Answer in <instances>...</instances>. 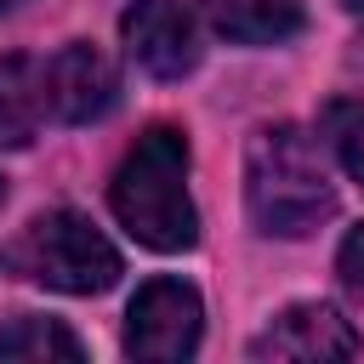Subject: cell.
Masks as SVG:
<instances>
[{
  "mask_svg": "<svg viewBox=\"0 0 364 364\" xmlns=\"http://www.w3.org/2000/svg\"><path fill=\"white\" fill-rule=\"evenodd\" d=\"M336 148H341V165L364 182V114H353V119L336 131Z\"/></svg>",
  "mask_w": 364,
  "mask_h": 364,
  "instance_id": "cell-11",
  "label": "cell"
},
{
  "mask_svg": "<svg viewBox=\"0 0 364 364\" xmlns=\"http://www.w3.org/2000/svg\"><path fill=\"white\" fill-rule=\"evenodd\" d=\"M17 267L63 296H97L119 279V250L80 210H46L17 239Z\"/></svg>",
  "mask_w": 364,
  "mask_h": 364,
  "instance_id": "cell-3",
  "label": "cell"
},
{
  "mask_svg": "<svg viewBox=\"0 0 364 364\" xmlns=\"http://www.w3.org/2000/svg\"><path fill=\"white\" fill-rule=\"evenodd\" d=\"M125 51L136 68H148L154 80H182L199 63V34L182 0H131L119 17Z\"/></svg>",
  "mask_w": 364,
  "mask_h": 364,
  "instance_id": "cell-5",
  "label": "cell"
},
{
  "mask_svg": "<svg viewBox=\"0 0 364 364\" xmlns=\"http://www.w3.org/2000/svg\"><path fill=\"white\" fill-rule=\"evenodd\" d=\"M114 216L125 222V233L148 250H188L199 239V216L188 199V136L176 125H154L131 142V154L119 159L114 182H108Z\"/></svg>",
  "mask_w": 364,
  "mask_h": 364,
  "instance_id": "cell-1",
  "label": "cell"
},
{
  "mask_svg": "<svg viewBox=\"0 0 364 364\" xmlns=\"http://www.w3.org/2000/svg\"><path fill=\"white\" fill-rule=\"evenodd\" d=\"M11 6H23V0H0V11H11Z\"/></svg>",
  "mask_w": 364,
  "mask_h": 364,
  "instance_id": "cell-14",
  "label": "cell"
},
{
  "mask_svg": "<svg viewBox=\"0 0 364 364\" xmlns=\"http://www.w3.org/2000/svg\"><path fill=\"white\" fill-rule=\"evenodd\" d=\"M199 330H205L199 290L182 279H148L125 313V353L142 364H176L199 347Z\"/></svg>",
  "mask_w": 364,
  "mask_h": 364,
  "instance_id": "cell-4",
  "label": "cell"
},
{
  "mask_svg": "<svg viewBox=\"0 0 364 364\" xmlns=\"http://www.w3.org/2000/svg\"><path fill=\"white\" fill-rule=\"evenodd\" d=\"M46 119V68L34 57H0V148L34 142Z\"/></svg>",
  "mask_w": 364,
  "mask_h": 364,
  "instance_id": "cell-9",
  "label": "cell"
},
{
  "mask_svg": "<svg viewBox=\"0 0 364 364\" xmlns=\"http://www.w3.org/2000/svg\"><path fill=\"white\" fill-rule=\"evenodd\" d=\"M0 353L6 358H63V364H80L85 347L74 330H63L57 318H40V313H23L0 330Z\"/></svg>",
  "mask_w": 364,
  "mask_h": 364,
  "instance_id": "cell-10",
  "label": "cell"
},
{
  "mask_svg": "<svg viewBox=\"0 0 364 364\" xmlns=\"http://www.w3.org/2000/svg\"><path fill=\"white\" fill-rule=\"evenodd\" d=\"M199 11L233 46H284L301 34V0H199Z\"/></svg>",
  "mask_w": 364,
  "mask_h": 364,
  "instance_id": "cell-8",
  "label": "cell"
},
{
  "mask_svg": "<svg viewBox=\"0 0 364 364\" xmlns=\"http://www.w3.org/2000/svg\"><path fill=\"white\" fill-rule=\"evenodd\" d=\"M0 199H6V182H0Z\"/></svg>",
  "mask_w": 364,
  "mask_h": 364,
  "instance_id": "cell-15",
  "label": "cell"
},
{
  "mask_svg": "<svg viewBox=\"0 0 364 364\" xmlns=\"http://www.w3.org/2000/svg\"><path fill=\"white\" fill-rule=\"evenodd\" d=\"M245 205H250V222L279 239H301L318 222H330L336 188H330V171L301 125H267L250 136Z\"/></svg>",
  "mask_w": 364,
  "mask_h": 364,
  "instance_id": "cell-2",
  "label": "cell"
},
{
  "mask_svg": "<svg viewBox=\"0 0 364 364\" xmlns=\"http://www.w3.org/2000/svg\"><path fill=\"white\" fill-rule=\"evenodd\" d=\"M256 358H301V364H324V358H353L358 353V330L330 307V301H301V307H284L256 341H250Z\"/></svg>",
  "mask_w": 364,
  "mask_h": 364,
  "instance_id": "cell-7",
  "label": "cell"
},
{
  "mask_svg": "<svg viewBox=\"0 0 364 364\" xmlns=\"http://www.w3.org/2000/svg\"><path fill=\"white\" fill-rule=\"evenodd\" d=\"M336 267H341V279H347V284H358V290H364V222H358V228L341 239V250H336Z\"/></svg>",
  "mask_w": 364,
  "mask_h": 364,
  "instance_id": "cell-12",
  "label": "cell"
},
{
  "mask_svg": "<svg viewBox=\"0 0 364 364\" xmlns=\"http://www.w3.org/2000/svg\"><path fill=\"white\" fill-rule=\"evenodd\" d=\"M341 6H347V11H364V0H341Z\"/></svg>",
  "mask_w": 364,
  "mask_h": 364,
  "instance_id": "cell-13",
  "label": "cell"
},
{
  "mask_svg": "<svg viewBox=\"0 0 364 364\" xmlns=\"http://www.w3.org/2000/svg\"><path fill=\"white\" fill-rule=\"evenodd\" d=\"M114 102H119V74L97 46L74 40L46 63V114H57L63 125H91Z\"/></svg>",
  "mask_w": 364,
  "mask_h": 364,
  "instance_id": "cell-6",
  "label": "cell"
}]
</instances>
